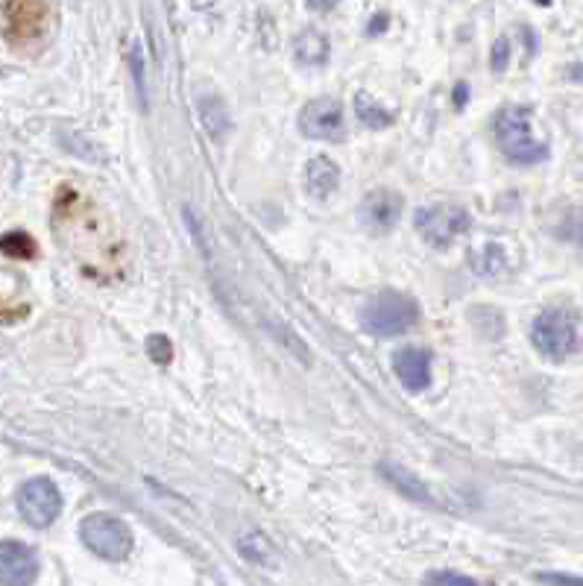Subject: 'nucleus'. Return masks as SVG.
Here are the masks:
<instances>
[{"mask_svg":"<svg viewBox=\"0 0 583 586\" xmlns=\"http://www.w3.org/2000/svg\"><path fill=\"white\" fill-rule=\"evenodd\" d=\"M493 135L499 141L501 153L516 165H537L548 156V147L531 129L528 106H504L493 121Z\"/></svg>","mask_w":583,"mask_h":586,"instance_id":"obj_1","label":"nucleus"},{"mask_svg":"<svg viewBox=\"0 0 583 586\" xmlns=\"http://www.w3.org/2000/svg\"><path fill=\"white\" fill-rule=\"evenodd\" d=\"M531 340L545 358L563 361L581 349V317L572 308H545L531 326Z\"/></svg>","mask_w":583,"mask_h":586,"instance_id":"obj_2","label":"nucleus"},{"mask_svg":"<svg viewBox=\"0 0 583 586\" xmlns=\"http://www.w3.org/2000/svg\"><path fill=\"white\" fill-rule=\"evenodd\" d=\"M419 320L417 302L399 291H381L364 305L361 326L373 337H396L414 329Z\"/></svg>","mask_w":583,"mask_h":586,"instance_id":"obj_3","label":"nucleus"},{"mask_svg":"<svg viewBox=\"0 0 583 586\" xmlns=\"http://www.w3.org/2000/svg\"><path fill=\"white\" fill-rule=\"evenodd\" d=\"M80 540L88 551L109 563H121L132 554V531L124 519L109 513H88L80 522Z\"/></svg>","mask_w":583,"mask_h":586,"instance_id":"obj_4","label":"nucleus"},{"mask_svg":"<svg viewBox=\"0 0 583 586\" xmlns=\"http://www.w3.org/2000/svg\"><path fill=\"white\" fill-rule=\"evenodd\" d=\"M469 211L460 209V206H449V203H440V206H422L414 214V226L422 235L425 244L437 247V250H446L449 244H455L460 235L469 229Z\"/></svg>","mask_w":583,"mask_h":586,"instance_id":"obj_5","label":"nucleus"},{"mask_svg":"<svg viewBox=\"0 0 583 586\" xmlns=\"http://www.w3.org/2000/svg\"><path fill=\"white\" fill-rule=\"evenodd\" d=\"M18 513L33 528H50L62 513V493L50 478H30L18 490Z\"/></svg>","mask_w":583,"mask_h":586,"instance_id":"obj_6","label":"nucleus"},{"mask_svg":"<svg viewBox=\"0 0 583 586\" xmlns=\"http://www.w3.org/2000/svg\"><path fill=\"white\" fill-rule=\"evenodd\" d=\"M299 129L314 141H343V135H346L343 103L337 97L311 100L299 115Z\"/></svg>","mask_w":583,"mask_h":586,"instance_id":"obj_7","label":"nucleus"},{"mask_svg":"<svg viewBox=\"0 0 583 586\" xmlns=\"http://www.w3.org/2000/svg\"><path fill=\"white\" fill-rule=\"evenodd\" d=\"M6 15V39L12 44L39 42L50 24V9L44 3H9Z\"/></svg>","mask_w":583,"mask_h":586,"instance_id":"obj_8","label":"nucleus"},{"mask_svg":"<svg viewBox=\"0 0 583 586\" xmlns=\"http://www.w3.org/2000/svg\"><path fill=\"white\" fill-rule=\"evenodd\" d=\"M39 578V557L18 540L0 543V586H33Z\"/></svg>","mask_w":583,"mask_h":586,"instance_id":"obj_9","label":"nucleus"},{"mask_svg":"<svg viewBox=\"0 0 583 586\" xmlns=\"http://www.w3.org/2000/svg\"><path fill=\"white\" fill-rule=\"evenodd\" d=\"M361 223L375 232V235H384V232H390L396 223H399V217H402V211H405V200H402V194L399 191H390V188H375L370 191L367 197H364V203H361Z\"/></svg>","mask_w":583,"mask_h":586,"instance_id":"obj_10","label":"nucleus"},{"mask_svg":"<svg viewBox=\"0 0 583 586\" xmlns=\"http://www.w3.org/2000/svg\"><path fill=\"white\" fill-rule=\"evenodd\" d=\"M431 367H434V355L428 349L419 346H405L393 352V373L405 384V390L422 393L431 384Z\"/></svg>","mask_w":583,"mask_h":586,"instance_id":"obj_11","label":"nucleus"},{"mask_svg":"<svg viewBox=\"0 0 583 586\" xmlns=\"http://www.w3.org/2000/svg\"><path fill=\"white\" fill-rule=\"evenodd\" d=\"M378 475L396 490V493H402L405 499H411V502L419 504H431V490L425 487V481L414 475L408 466H402V463H393V461H381L378 463Z\"/></svg>","mask_w":583,"mask_h":586,"instance_id":"obj_12","label":"nucleus"},{"mask_svg":"<svg viewBox=\"0 0 583 586\" xmlns=\"http://www.w3.org/2000/svg\"><path fill=\"white\" fill-rule=\"evenodd\" d=\"M197 115H200V124L206 129V135H209L211 141H223L226 135H229V129H232V118H229V106L223 103V97L220 94H203L200 100H197Z\"/></svg>","mask_w":583,"mask_h":586,"instance_id":"obj_13","label":"nucleus"},{"mask_svg":"<svg viewBox=\"0 0 583 586\" xmlns=\"http://www.w3.org/2000/svg\"><path fill=\"white\" fill-rule=\"evenodd\" d=\"M337 182H340V168L334 165L329 156H317V159L308 162V168H305V185H308V194L311 197L326 200L329 194H334Z\"/></svg>","mask_w":583,"mask_h":586,"instance_id":"obj_14","label":"nucleus"},{"mask_svg":"<svg viewBox=\"0 0 583 586\" xmlns=\"http://www.w3.org/2000/svg\"><path fill=\"white\" fill-rule=\"evenodd\" d=\"M293 59L305 68H317L329 59V39L320 30H302L293 44Z\"/></svg>","mask_w":583,"mask_h":586,"instance_id":"obj_15","label":"nucleus"},{"mask_svg":"<svg viewBox=\"0 0 583 586\" xmlns=\"http://www.w3.org/2000/svg\"><path fill=\"white\" fill-rule=\"evenodd\" d=\"M238 551L255 563V566H261V569H273L276 566V548L273 543L261 534V531H250V534H244L241 540H238Z\"/></svg>","mask_w":583,"mask_h":586,"instance_id":"obj_16","label":"nucleus"},{"mask_svg":"<svg viewBox=\"0 0 583 586\" xmlns=\"http://www.w3.org/2000/svg\"><path fill=\"white\" fill-rule=\"evenodd\" d=\"M264 326H267V335L276 337V340H279V346H285V349L291 352L293 358L299 361V364H305V367H311V364H314V358H311V349H308V343H305L302 337L296 335L291 326H285L282 320H264Z\"/></svg>","mask_w":583,"mask_h":586,"instance_id":"obj_17","label":"nucleus"},{"mask_svg":"<svg viewBox=\"0 0 583 586\" xmlns=\"http://www.w3.org/2000/svg\"><path fill=\"white\" fill-rule=\"evenodd\" d=\"M355 112H358L361 124L370 126V129H384V126L393 124V115L384 106H378L367 91L355 94Z\"/></svg>","mask_w":583,"mask_h":586,"instance_id":"obj_18","label":"nucleus"},{"mask_svg":"<svg viewBox=\"0 0 583 586\" xmlns=\"http://www.w3.org/2000/svg\"><path fill=\"white\" fill-rule=\"evenodd\" d=\"M469 261H472V270L478 276H499L501 270H504V264H507L504 250H501L499 244H484V250L472 252Z\"/></svg>","mask_w":583,"mask_h":586,"instance_id":"obj_19","label":"nucleus"},{"mask_svg":"<svg viewBox=\"0 0 583 586\" xmlns=\"http://www.w3.org/2000/svg\"><path fill=\"white\" fill-rule=\"evenodd\" d=\"M129 68H132V83H135V94H138V100H141V109L147 112V109H150V100H147L150 88H147V68H144V50H141V44H138V42L129 44Z\"/></svg>","mask_w":583,"mask_h":586,"instance_id":"obj_20","label":"nucleus"},{"mask_svg":"<svg viewBox=\"0 0 583 586\" xmlns=\"http://www.w3.org/2000/svg\"><path fill=\"white\" fill-rule=\"evenodd\" d=\"M0 252H6L9 258L30 261L36 255V241L27 232H9V235L0 238Z\"/></svg>","mask_w":583,"mask_h":586,"instance_id":"obj_21","label":"nucleus"},{"mask_svg":"<svg viewBox=\"0 0 583 586\" xmlns=\"http://www.w3.org/2000/svg\"><path fill=\"white\" fill-rule=\"evenodd\" d=\"M425 586H481L478 581L466 578V575H458L452 569H440V572H428L425 575Z\"/></svg>","mask_w":583,"mask_h":586,"instance_id":"obj_22","label":"nucleus"},{"mask_svg":"<svg viewBox=\"0 0 583 586\" xmlns=\"http://www.w3.org/2000/svg\"><path fill=\"white\" fill-rule=\"evenodd\" d=\"M147 352H150V358H153L156 364H170V358H173V343H170L165 335L147 337Z\"/></svg>","mask_w":583,"mask_h":586,"instance_id":"obj_23","label":"nucleus"},{"mask_svg":"<svg viewBox=\"0 0 583 586\" xmlns=\"http://www.w3.org/2000/svg\"><path fill=\"white\" fill-rule=\"evenodd\" d=\"M537 581L545 586H583V578L575 575H563V572H540Z\"/></svg>","mask_w":583,"mask_h":586,"instance_id":"obj_24","label":"nucleus"},{"mask_svg":"<svg viewBox=\"0 0 583 586\" xmlns=\"http://www.w3.org/2000/svg\"><path fill=\"white\" fill-rule=\"evenodd\" d=\"M507 62H510V42L507 39H499V42L493 44V59H490V65H493V71H504L507 68Z\"/></svg>","mask_w":583,"mask_h":586,"instance_id":"obj_25","label":"nucleus"},{"mask_svg":"<svg viewBox=\"0 0 583 586\" xmlns=\"http://www.w3.org/2000/svg\"><path fill=\"white\" fill-rule=\"evenodd\" d=\"M387 21H390V18H387L384 12H378V15H373V21H370L367 33H370V36H378V33H384V30H387Z\"/></svg>","mask_w":583,"mask_h":586,"instance_id":"obj_26","label":"nucleus"},{"mask_svg":"<svg viewBox=\"0 0 583 586\" xmlns=\"http://www.w3.org/2000/svg\"><path fill=\"white\" fill-rule=\"evenodd\" d=\"M455 103H458V106L466 103V85H458V91H455Z\"/></svg>","mask_w":583,"mask_h":586,"instance_id":"obj_27","label":"nucleus"}]
</instances>
